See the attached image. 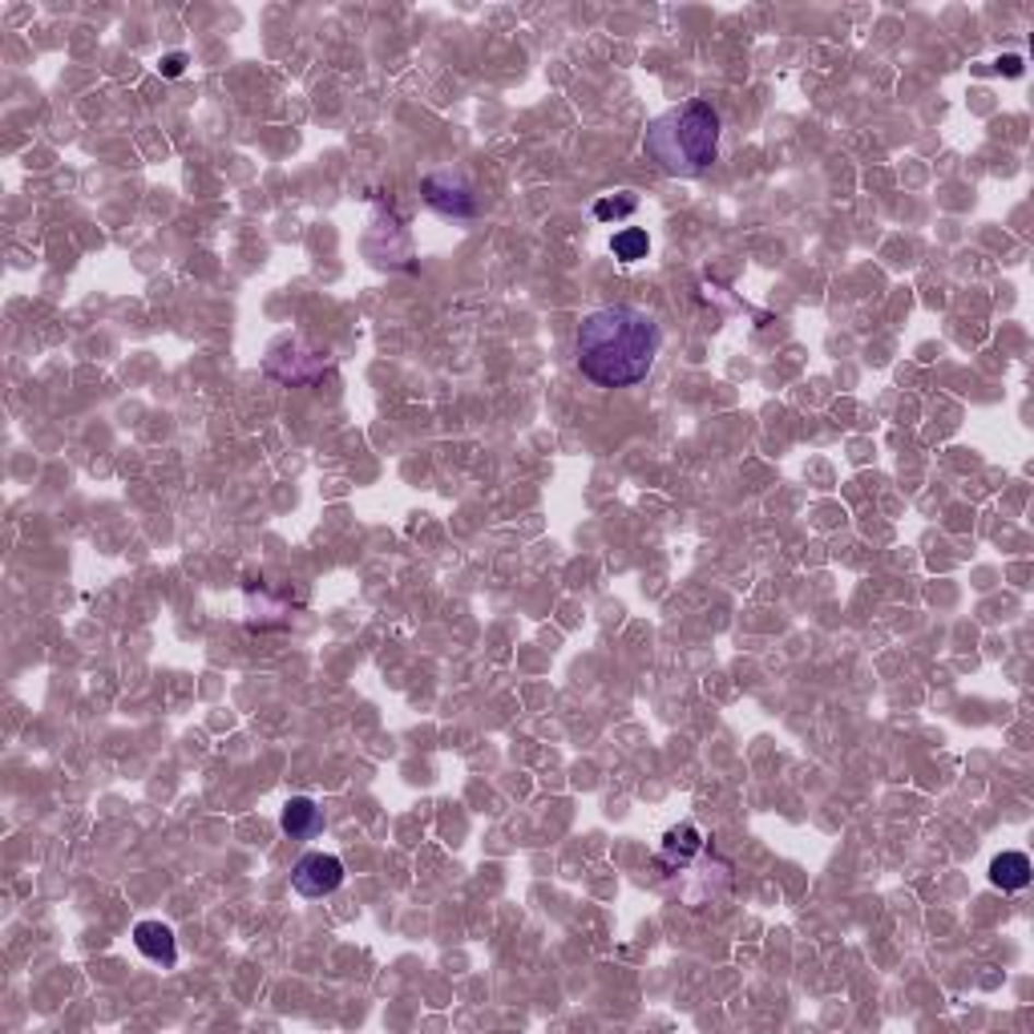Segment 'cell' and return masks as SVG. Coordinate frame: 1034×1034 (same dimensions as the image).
Returning <instances> with one entry per match:
<instances>
[{
	"mask_svg": "<svg viewBox=\"0 0 1034 1034\" xmlns=\"http://www.w3.org/2000/svg\"><path fill=\"white\" fill-rule=\"evenodd\" d=\"M638 199L631 195V190H623V195H610V199H598L595 202V219L598 223H614V219H626V214H635Z\"/></svg>",
	"mask_w": 1034,
	"mask_h": 1034,
	"instance_id": "cell-10",
	"label": "cell"
},
{
	"mask_svg": "<svg viewBox=\"0 0 1034 1034\" xmlns=\"http://www.w3.org/2000/svg\"><path fill=\"white\" fill-rule=\"evenodd\" d=\"M1031 857L1026 853H998L990 861V885H998L1002 893H1019V889L1031 885Z\"/></svg>",
	"mask_w": 1034,
	"mask_h": 1034,
	"instance_id": "cell-7",
	"label": "cell"
},
{
	"mask_svg": "<svg viewBox=\"0 0 1034 1034\" xmlns=\"http://www.w3.org/2000/svg\"><path fill=\"white\" fill-rule=\"evenodd\" d=\"M995 69H998V73H1007V78H1022V57H1019V54L998 57Z\"/></svg>",
	"mask_w": 1034,
	"mask_h": 1034,
	"instance_id": "cell-12",
	"label": "cell"
},
{
	"mask_svg": "<svg viewBox=\"0 0 1034 1034\" xmlns=\"http://www.w3.org/2000/svg\"><path fill=\"white\" fill-rule=\"evenodd\" d=\"M700 849H703V833H700V829H695V824H675V829L663 836L659 865H663V869H679V865H688Z\"/></svg>",
	"mask_w": 1034,
	"mask_h": 1034,
	"instance_id": "cell-8",
	"label": "cell"
},
{
	"mask_svg": "<svg viewBox=\"0 0 1034 1034\" xmlns=\"http://www.w3.org/2000/svg\"><path fill=\"white\" fill-rule=\"evenodd\" d=\"M344 885V861L332 853H304L292 869V889L299 897H328Z\"/></svg>",
	"mask_w": 1034,
	"mask_h": 1034,
	"instance_id": "cell-4",
	"label": "cell"
},
{
	"mask_svg": "<svg viewBox=\"0 0 1034 1034\" xmlns=\"http://www.w3.org/2000/svg\"><path fill=\"white\" fill-rule=\"evenodd\" d=\"M421 195H425V202L433 207V211L445 214V219H457V223H469V219H478V211H481V202H478V195H473L469 178L457 171L425 174Z\"/></svg>",
	"mask_w": 1034,
	"mask_h": 1034,
	"instance_id": "cell-3",
	"label": "cell"
},
{
	"mask_svg": "<svg viewBox=\"0 0 1034 1034\" xmlns=\"http://www.w3.org/2000/svg\"><path fill=\"white\" fill-rule=\"evenodd\" d=\"M279 829L292 841H312L324 829V809H319L316 800H307V796H292L283 804V812H279Z\"/></svg>",
	"mask_w": 1034,
	"mask_h": 1034,
	"instance_id": "cell-6",
	"label": "cell"
},
{
	"mask_svg": "<svg viewBox=\"0 0 1034 1034\" xmlns=\"http://www.w3.org/2000/svg\"><path fill=\"white\" fill-rule=\"evenodd\" d=\"M610 255H614L619 263H638V259L650 255V235L643 226H623V231L610 239Z\"/></svg>",
	"mask_w": 1034,
	"mask_h": 1034,
	"instance_id": "cell-9",
	"label": "cell"
},
{
	"mask_svg": "<svg viewBox=\"0 0 1034 1034\" xmlns=\"http://www.w3.org/2000/svg\"><path fill=\"white\" fill-rule=\"evenodd\" d=\"M663 332L643 307H598L574 328V364L598 388H635L655 368Z\"/></svg>",
	"mask_w": 1034,
	"mask_h": 1034,
	"instance_id": "cell-1",
	"label": "cell"
},
{
	"mask_svg": "<svg viewBox=\"0 0 1034 1034\" xmlns=\"http://www.w3.org/2000/svg\"><path fill=\"white\" fill-rule=\"evenodd\" d=\"M719 109L703 97H691L683 106L663 109L643 130V154H647L667 178H700L719 158Z\"/></svg>",
	"mask_w": 1034,
	"mask_h": 1034,
	"instance_id": "cell-2",
	"label": "cell"
},
{
	"mask_svg": "<svg viewBox=\"0 0 1034 1034\" xmlns=\"http://www.w3.org/2000/svg\"><path fill=\"white\" fill-rule=\"evenodd\" d=\"M158 69H162V78H183V73H186V54H166Z\"/></svg>",
	"mask_w": 1034,
	"mask_h": 1034,
	"instance_id": "cell-11",
	"label": "cell"
},
{
	"mask_svg": "<svg viewBox=\"0 0 1034 1034\" xmlns=\"http://www.w3.org/2000/svg\"><path fill=\"white\" fill-rule=\"evenodd\" d=\"M133 945H138V954L150 957V962L162 970H171L174 962H178L174 929L162 926V921H138V926H133Z\"/></svg>",
	"mask_w": 1034,
	"mask_h": 1034,
	"instance_id": "cell-5",
	"label": "cell"
}]
</instances>
